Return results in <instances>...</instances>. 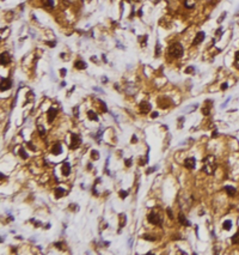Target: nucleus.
Returning a JSON list of instances; mask_svg holds the SVG:
<instances>
[{
    "label": "nucleus",
    "mask_w": 239,
    "mask_h": 255,
    "mask_svg": "<svg viewBox=\"0 0 239 255\" xmlns=\"http://www.w3.org/2000/svg\"><path fill=\"white\" fill-rule=\"evenodd\" d=\"M66 193H65V189L63 188H56L55 189V196L56 198H61V196H63Z\"/></svg>",
    "instance_id": "nucleus-16"
},
{
    "label": "nucleus",
    "mask_w": 239,
    "mask_h": 255,
    "mask_svg": "<svg viewBox=\"0 0 239 255\" xmlns=\"http://www.w3.org/2000/svg\"><path fill=\"white\" fill-rule=\"evenodd\" d=\"M225 191H227L229 195H231V196L237 193V189H236L234 187H232V186H225Z\"/></svg>",
    "instance_id": "nucleus-15"
},
{
    "label": "nucleus",
    "mask_w": 239,
    "mask_h": 255,
    "mask_svg": "<svg viewBox=\"0 0 239 255\" xmlns=\"http://www.w3.org/2000/svg\"><path fill=\"white\" fill-rule=\"evenodd\" d=\"M10 61H11V57H10V54H8L7 52L3 53V54H1V65H3V66H6V65H7Z\"/></svg>",
    "instance_id": "nucleus-11"
},
{
    "label": "nucleus",
    "mask_w": 239,
    "mask_h": 255,
    "mask_svg": "<svg viewBox=\"0 0 239 255\" xmlns=\"http://www.w3.org/2000/svg\"><path fill=\"white\" fill-rule=\"evenodd\" d=\"M120 194H121V196H122L123 199L127 196V192H124V191H121V192H120Z\"/></svg>",
    "instance_id": "nucleus-25"
},
{
    "label": "nucleus",
    "mask_w": 239,
    "mask_h": 255,
    "mask_svg": "<svg viewBox=\"0 0 239 255\" xmlns=\"http://www.w3.org/2000/svg\"><path fill=\"white\" fill-rule=\"evenodd\" d=\"M74 67H75L77 70H85V68H86V64H85L84 61H82V60H78V61H75V64H74Z\"/></svg>",
    "instance_id": "nucleus-14"
},
{
    "label": "nucleus",
    "mask_w": 239,
    "mask_h": 255,
    "mask_svg": "<svg viewBox=\"0 0 239 255\" xmlns=\"http://www.w3.org/2000/svg\"><path fill=\"white\" fill-rule=\"evenodd\" d=\"M206 37V34H204L203 31H200V32H197L196 34V37H195V40L192 41V44H199V43H201L202 41H203V38Z\"/></svg>",
    "instance_id": "nucleus-9"
},
{
    "label": "nucleus",
    "mask_w": 239,
    "mask_h": 255,
    "mask_svg": "<svg viewBox=\"0 0 239 255\" xmlns=\"http://www.w3.org/2000/svg\"><path fill=\"white\" fill-rule=\"evenodd\" d=\"M236 59L239 61V52H237V53H236Z\"/></svg>",
    "instance_id": "nucleus-30"
},
{
    "label": "nucleus",
    "mask_w": 239,
    "mask_h": 255,
    "mask_svg": "<svg viewBox=\"0 0 239 255\" xmlns=\"http://www.w3.org/2000/svg\"><path fill=\"white\" fill-rule=\"evenodd\" d=\"M217 168V163H215V158L213 156H208L207 159H204V165L202 170L206 171L207 174H213V171Z\"/></svg>",
    "instance_id": "nucleus-2"
},
{
    "label": "nucleus",
    "mask_w": 239,
    "mask_h": 255,
    "mask_svg": "<svg viewBox=\"0 0 239 255\" xmlns=\"http://www.w3.org/2000/svg\"><path fill=\"white\" fill-rule=\"evenodd\" d=\"M184 167H185L187 169H189V170L195 169V167H196V159H195L194 157L187 158V159L184 161Z\"/></svg>",
    "instance_id": "nucleus-5"
},
{
    "label": "nucleus",
    "mask_w": 239,
    "mask_h": 255,
    "mask_svg": "<svg viewBox=\"0 0 239 255\" xmlns=\"http://www.w3.org/2000/svg\"><path fill=\"white\" fill-rule=\"evenodd\" d=\"M154 169H155V168H152V169H150V170H147V174H151V173H152Z\"/></svg>",
    "instance_id": "nucleus-31"
},
{
    "label": "nucleus",
    "mask_w": 239,
    "mask_h": 255,
    "mask_svg": "<svg viewBox=\"0 0 239 255\" xmlns=\"http://www.w3.org/2000/svg\"><path fill=\"white\" fill-rule=\"evenodd\" d=\"M139 108H140V112H141L142 114H147L148 112H151V104H150V103L142 102V103L139 105Z\"/></svg>",
    "instance_id": "nucleus-8"
},
{
    "label": "nucleus",
    "mask_w": 239,
    "mask_h": 255,
    "mask_svg": "<svg viewBox=\"0 0 239 255\" xmlns=\"http://www.w3.org/2000/svg\"><path fill=\"white\" fill-rule=\"evenodd\" d=\"M169 55L172 58H180L183 55V47L180 43H174L169 47Z\"/></svg>",
    "instance_id": "nucleus-1"
},
{
    "label": "nucleus",
    "mask_w": 239,
    "mask_h": 255,
    "mask_svg": "<svg viewBox=\"0 0 239 255\" xmlns=\"http://www.w3.org/2000/svg\"><path fill=\"white\" fill-rule=\"evenodd\" d=\"M126 165H127V167H130V165H132V159H126Z\"/></svg>",
    "instance_id": "nucleus-26"
},
{
    "label": "nucleus",
    "mask_w": 239,
    "mask_h": 255,
    "mask_svg": "<svg viewBox=\"0 0 239 255\" xmlns=\"http://www.w3.org/2000/svg\"><path fill=\"white\" fill-rule=\"evenodd\" d=\"M192 71H194V67H192V66H190L188 70H185V73H191Z\"/></svg>",
    "instance_id": "nucleus-24"
},
{
    "label": "nucleus",
    "mask_w": 239,
    "mask_h": 255,
    "mask_svg": "<svg viewBox=\"0 0 239 255\" xmlns=\"http://www.w3.org/2000/svg\"><path fill=\"white\" fill-rule=\"evenodd\" d=\"M80 144H82V138L79 137V134H75V133H73V134L71 136V145H70V147L73 149V150H75V149L79 147V145H80Z\"/></svg>",
    "instance_id": "nucleus-4"
},
{
    "label": "nucleus",
    "mask_w": 239,
    "mask_h": 255,
    "mask_svg": "<svg viewBox=\"0 0 239 255\" xmlns=\"http://www.w3.org/2000/svg\"><path fill=\"white\" fill-rule=\"evenodd\" d=\"M19 153H20V157H22V158H25V159L28 158V154H26V152H25L24 150H23V149H20Z\"/></svg>",
    "instance_id": "nucleus-21"
},
{
    "label": "nucleus",
    "mask_w": 239,
    "mask_h": 255,
    "mask_svg": "<svg viewBox=\"0 0 239 255\" xmlns=\"http://www.w3.org/2000/svg\"><path fill=\"white\" fill-rule=\"evenodd\" d=\"M166 211H167V213H169V217H170V218H172V212H171V208H167Z\"/></svg>",
    "instance_id": "nucleus-27"
},
{
    "label": "nucleus",
    "mask_w": 239,
    "mask_h": 255,
    "mask_svg": "<svg viewBox=\"0 0 239 255\" xmlns=\"http://www.w3.org/2000/svg\"><path fill=\"white\" fill-rule=\"evenodd\" d=\"M221 89H222V90H226V89H227V84H226V83L222 84V85H221Z\"/></svg>",
    "instance_id": "nucleus-28"
},
{
    "label": "nucleus",
    "mask_w": 239,
    "mask_h": 255,
    "mask_svg": "<svg viewBox=\"0 0 239 255\" xmlns=\"http://www.w3.org/2000/svg\"><path fill=\"white\" fill-rule=\"evenodd\" d=\"M60 73H61V75H65V74H66V70H65V68H63V70H61V71H60Z\"/></svg>",
    "instance_id": "nucleus-29"
},
{
    "label": "nucleus",
    "mask_w": 239,
    "mask_h": 255,
    "mask_svg": "<svg viewBox=\"0 0 239 255\" xmlns=\"http://www.w3.org/2000/svg\"><path fill=\"white\" fill-rule=\"evenodd\" d=\"M222 228H224L225 230H231V228H232V221H231V220H225L224 224H222Z\"/></svg>",
    "instance_id": "nucleus-17"
},
{
    "label": "nucleus",
    "mask_w": 239,
    "mask_h": 255,
    "mask_svg": "<svg viewBox=\"0 0 239 255\" xmlns=\"http://www.w3.org/2000/svg\"><path fill=\"white\" fill-rule=\"evenodd\" d=\"M178 219H179V223L182 224V225H187V226H189L190 225V221L184 217V214L183 213H180L179 216H178Z\"/></svg>",
    "instance_id": "nucleus-13"
},
{
    "label": "nucleus",
    "mask_w": 239,
    "mask_h": 255,
    "mask_svg": "<svg viewBox=\"0 0 239 255\" xmlns=\"http://www.w3.org/2000/svg\"><path fill=\"white\" fill-rule=\"evenodd\" d=\"M38 131H40V134H41V136H44L45 129H44V128H42V126H38Z\"/></svg>",
    "instance_id": "nucleus-22"
},
{
    "label": "nucleus",
    "mask_w": 239,
    "mask_h": 255,
    "mask_svg": "<svg viewBox=\"0 0 239 255\" xmlns=\"http://www.w3.org/2000/svg\"><path fill=\"white\" fill-rule=\"evenodd\" d=\"M97 153H98L97 151H92V158L93 159H98V154Z\"/></svg>",
    "instance_id": "nucleus-23"
},
{
    "label": "nucleus",
    "mask_w": 239,
    "mask_h": 255,
    "mask_svg": "<svg viewBox=\"0 0 239 255\" xmlns=\"http://www.w3.org/2000/svg\"><path fill=\"white\" fill-rule=\"evenodd\" d=\"M61 171H62L63 176H68V175H70V173H71V164L68 162H65L62 164V167H61Z\"/></svg>",
    "instance_id": "nucleus-7"
},
{
    "label": "nucleus",
    "mask_w": 239,
    "mask_h": 255,
    "mask_svg": "<svg viewBox=\"0 0 239 255\" xmlns=\"http://www.w3.org/2000/svg\"><path fill=\"white\" fill-rule=\"evenodd\" d=\"M157 116H158V113H153L152 114V117H157Z\"/></svg>",
    "instance_id": "nucleus-32"
},
{
    "label": "nucleus",
    "mask_w": 239,
    "mask_h": 255,
    "mask_svg": "<svg viewBox=\"0 0 239 255\" xmlns=\"http://www.w3.org/2000/svg\"><path fill=\"white\" fill-rule=\"evenodd\" d=\"M12 86V82L8 78H3L1 79V91H5V90H8V89Z\"/></svg>",
    "instance_id": "nucleus-6"
},
{
    "label": "nucleus",
    "mask_w": 239,
    "mask_h": 255,
    "mask_svg": "<svg viewBox=\"0 0 239 255\" xmlns=\"http://www.w3.org/2000/svg\"><path fill=\"white\" fill-rule=\"evenodd\" d=\"M56 113H58V110H56L55 108H50V109L48 110V122H49V124H52L53 121H54V119H55V116H56Z\"/></svg>",
    "instance_id": "nucleus-10"
},
{
    "label": "nucleus",
    "mask_w": 239,
    "mask_h": 255,
    "mask_svg": "<svg viewBox=\"0 0 239 255\" xmlns=\"http://www.w3.org/2000/svg\"><path fill=\"white\" fill-rule=\"evenodd\" d=\"M148 221L150 223H152L153 225H158V226H162V224H163V220H162V217L159 216L157 212H154V211H152L150 214H148Z\"/></svg>",
    "instance_id": "nucleus-3"
},
{
    "label": "nucleus",
    "mask_w": 239,
    "mask_h": 255,
    "mask_svg": "<svg viewBox=\"0 0 239 255\" xmlns=\"http://www.w3.org/2000/svg\"><path fill=\"white\" fill-rule=\"evenodd\" d=\"M52 153H54V154H60V153H62V146H61V144H55V145L53 146V149H52Z\"/></svg>",
    "instance_id": "nucleus-12"
},
{
    "label": "nucleus",
    "mask_w": 239,
    "mask_h": 255,
    "mask_svg": "<svg viewBox=\"0 0 239 255\" xmlns=\"http://www.w3.org/2000/svg\"><path fill=\"white\" fill-rule=\"evenodd\" d=\"M42 3L44 6H53V0H42Z\"/></svg>",
    "instance_id": "nucleus-20"
},
{
    "label": "nucleus",
    "mask_w": 239,
    "mask_h": 255,
    "mask_svg": "<svg viewBox=\"0 0 239 255\" xmlns=\"http://www.w3.org/2000/svg\"><path fill=\"white\" fill-rule=\"evenodd\" d=\"M87 116H88L90 120H93V121H97V120H98V116H97L93 112H91V110H90V112H87Z\"/></svg>",
    "instance_id": "nucleus-18"
},
{
    "label": "nucleus",
    "mask_w": 239,
    "mask_h": 255,
    "mask_svg": "<svg viewBox=\"0 0 239 255\" xmlns=\"http://www.w3.org/2000/svg\"><path fill=\"white\" fill-rule=\"evenodd\" d=\"M232 242L236 243V245H239V232H237L236 235L232 236Z\"/></svg>",
    "instance_id": "nucleus-19"
}]
</instances>
